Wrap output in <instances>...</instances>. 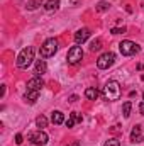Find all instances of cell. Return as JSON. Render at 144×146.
Here are the masks:
<instances>
[{
    "label": "cell",
    "instance_id": "obj_1",
    "mask_svg": "<svg viewBox=\"0 0 144 146\" xmlns=\"http://www.w3.org/2000/svg\"><path fill=\"white\" fill-rule=\"evenodd\" d=\"M104 99L108 100V102H114V100H119L120 99V95H122V90H120V85H119V82H115V80H108L107 83H105V87H104Z\"/></svg>",
    "mask_w": 144,
    "mask_h": 146
},
{
    "label": "cell",
    "instance_id": "obj_2",
    "mask_svg": "<svg viewBox=\"0 0 144 146\" xmlns=\"http://www.w3.org/2000/svg\"><path fill=\"white\" fill-rule=\"evenodd\" d=\"M34 53H36V49L32 48V46H27V48H24L20 53H19V56H17V66L19 68H22V70H26V68H29L31 66V63H32V60H34Z\"/></svg>",
    "mask_w": 144,
    "mask_h": 146
},
{
    "label": "cell",
    "instance_id": "obj_3",
    "mask_svg": "<svg viewBox=\"0 0 144 146\" xmlns=\"http://www.w3.org/2000/svg\"><path fill=\"white\" fill-rule=\"evenodd\" d=\"M56 49H58V41H56L54 37H49V39H46V41L42 42L39 53H41L42 58H49V56H53V54L56 53Z\"/></svg>",
    "mask_w": 144,
    "mask_h": 146
},
{
    "label": "cell",
    "instance_id": "obj_4",
    "mask_svg": "<svg viewBox=\"0 0 144 146\" xmlns=\"http://www.w3.org/2000/svg\"><path fill=\"white\" fill-rule=\"evenodd\" d=\"M119 49H120V54H124V56H132V54H136V53H139L141 51V48H139V44H136L134 41H122L120 44H119Z\"/></svg>",
    "mask_w": 144,
    "mask_h": 146
},
{
    "label": "cell",
    "instance_id": "obj_5",
    "mask_svg": "<svg viewBox=\"0 0 144 146\" xmlns=\"http://www.w3.org/2000/svg\"><path fill=\"white\" fill-rule=\"evenodd\" d=\"M114 61H115V54H114L112 51H107V53L100 54V58L97 60V66H98L100 70H107L108 66L114 65Z\"/></svg>",
    "mask_w": 144,
    "mask_h": 146
},
{
    "label": "cell",
    "instance_id": "obj_6",
    "mask_svg": "<svg viewBox=\"0 0 144 146\" xmlns=\"http://www.w3.org/2000/svg\"><path fill=\"white\" fill-rule=\"evenodd\" d=\"M81 58H83V49H81L80 46H73V48H70L68 56H66V61H68L70 65H78V63L81 61Z\"/></svg>",
    "mask_w": 144,
    "mask_h": 146
},
{
    "label": "cell",
    "instance_id": "obj_7",
    "mask_svg": "<svg viewBox=\"0 0 144 146\" xmlns=\"http://www.w3.org/2000/svg\"><path fill=\"white\" fill-rule=\"evenodd\" d=\"M29 139H31V143H34L36 146H44L48 143V134L42 129H39L36 133H31L29 134Z\"/></svg>",
    "mask_w": 144,
    "mask_h": 146
},
{
    "label": "cell",
    "instance_id": "obj_8",
    "mask_svg": "<svg viewBox=\"0 0 144 146\" xmlns=\"http://www.w3.org/2000/svg\"><path fill=\"white\" fill-rule=\"evenodd\" d=\"M42 87H44V82H42L41 76H34V78H31L27 82V90H36V92H39Z\"/></svg>",
    "mask_w": 144,
    "mask_h": 146
},
{
    "label": "cell",
    "instance_id": "obj_9",
    "mask_svg": "<svg viewBox=\"0 0 144 146\" xmlns=\"http://www.w3.org/2000/svg\"><path fill=\"white\" fill-rule=\"evenodd\" d=\"M90 34H92V33H90L88 29H80V31H76V33H75V42H76V44H83V42L90 37Z\"/></svg>",
    "mask_w": 144,
    "mask_h": 146
},
{
    "label": "cell",
    "instance_id": "obj_10",
    "mask_svg": "<svg viewBox=\"0 0 144 146\" xmlns=\"http://www.w3.org/2000/svg\"><path fill=\"white\" fill-rule=\"evenodd\" d=\"M131 141L132 143H141L143 141V127L139 124L132 127V131H131Z\"/></svg>",
    "mask_w": 144,
    "mask_h": 146
},
{
    "label": "cell",
    "instance_id": "obj_11",
    "mask_svg": "<svg viewBox=\"0 0 144 146\" xmlns=\"http://www.w3.org/2000/svg\"><path fill=\"white\" fill-rule=\"evenodd\" d=\"M37 97H39V92H36V90H27L26 95H24V100L27 104H36Z\"/></svg>",
    "mask_w": 144,
    "mask_h": 146
},
{
    "label": "cell",
    "instance_id": "obj_12",
    "mask_svg": "<svg viewBox=\"0 0 144 146\" xmlns=\"http://www.w3.org/2000/svg\"><path fill=\"white\" fill-rule=\"evenodd\" d=\"M75 122H81V115H80L78 112H71V114H70V117H68V121H66V127H73Z\"/></svg>",
    "mask_w": 144,
    "mask_h": 146
},
{
    "label": "cell",
    "instance_id": "obj_13",
    "mask_svg": "<svg viewBox=\"0 0 144 146\" xmlns=\"http://www.w3.org/2000/svg\"><path fill=\"white\" fill-rule=\"evenodd\" d=\"M46 61L44 60H37L36 61V68H34V73H36V76H41L42 73H46Z\"/></svg>",
    "mask_w": 144,
    "mask_h": 146
},
{
    "label": "cell",
    "instance_id": "obj_14",
    "mask_svg": "<svg viewBox=\"0 0 144 146\" xmlns=\"http://www.w3.org/2000/svg\"><path fill=\"white\" fill-rule=\"evenodd\" d=\"M100 95V92L95 88V87H90V88H87L85 90V97L88 99V100H97V97Z\"/></svg>",
    "mask_w": 144,
    "mask_h": 146
},
{
    "label": "cell",
    "instance_id": "obj_15",
    "mask_svg": "<svg viewBox=\"0 0 144 146\" xmlns=\"http://www.w3.org/2000/svg\"><path fill=\"white\" fill-rule=\"evenodd\" d=\"M51 121H53V124H63L65 122V114L61 110H54L53 115H51Z\"/></svg>",
    "mask_w": 144,
    "mask_h": 146
},
{
    "label": "cell",
    "instance_id": "obj_16",
    "mask_svg": "<svg viewBox=\"0 0 144 146\" xmlns=\"http://www.w3.org/2000/svg\"><path fill=\"white\" fill-rule=\"evenodd\" d=\"M59 2H61V0H48V2L44 3V9H46L48 12H53V10H56V9L59 7Z\"/></svg>",
    "mask_w": 144,
    "mask_h": 146
},
{
    "label": "cell",
    "instance_id": "obj_17",
    "mask_svg": "<svg viewBox=\"0 0 144 146\" xmlns=\"http://www.w3.org/2000/svg\"><path fill=\"white\" fill-rule=\"evenodd\" d=\"M131 109H132L131 100H126V102H124V106H122V114H124V117H126V119L131 115Z\"/></svg>",
    "mask_w": 144,
    "mask_h": 146
},
{
    "label": "cell",
    "instance_id": "obj_18",
    "mask_svg": "<svg viewBox=\"0 0 144 146\" xmlns=\"http://www.w3.org/2000/svg\"><path fill=\"white\" fill-rule=\"evenodd\" d=\"M100 48H102V41L100 39H95V41L90 42V51H98Z\"/></svg>",
    "mask_w": 144,
    "mask_h": 146
},
{
    "label": "cell",
    "instance_id": "obj_19",
    "mask_svg": "<svg viewBox=\"0 0 144 146\" xmlns=\"http://www.w3.org/2000/svg\"><path fill=\"white\" fill-rule=\"evenodd\" d=\"M36 124H37V127H41V129H42V127H46V126H48V119H46L44 115H39V117L36 119Z\"/></svg>",
    "mask_w": 144,
    "mask_h": 146
},
{
    "label": "cell",
    "instance_id": "obj_20",
    "mask_svg": "<svg viewBox=\"0 0 144 146\" xmlns=\"http://www.w3.org/2000/svg\"><path fill=\"white\" fill-rule=\"evenodd\" d=\"M108 7H110V3H108V2H105V0H102V2H98L97 10H98V12H105V10H108Z\"/></svg>",
    "mask_w": 144,
    "mask_h": 146
},
{
    "label": "cell",
    "instance_id": "obj_21",
    "mask_svg": "<svg viewBox=\"0 0 144 146\" xmlns=\"http://www.w3.org/2000/svg\"><path fill=\"white\" fill-rule=\"evenodd\" d=\"M104 146H120V143H119V139H115V138H110L108 141H105V145Z\"/></svg>",
    "mask_w": 144,
    "mask_h": 146
},
{
    "label": "cell",
    "instance_id": "obj_22",
    "mask_svg": "<svg viewBox=\"0 0 144 146\" xmlns=\"http://www.w3.org/2000/svg\"><path fill=\"white\" fill-rule=\"evenodd\" d=\"M39 3H41V0H32V2L27 3V9H29V10H34V9H37Z\"/></svg>",
    "mask_w": 144,
    "mask_h": 146
},
{
    "label": "cell",
    "instance_id": "obj_23",
    "mask_svg": "<svg viewBox=\"0 0 144 146\" xmlns=\"http://www.w3.org/2000/svg\"><path fill=\"white\" fill-rule=\"evenodd\" d=\"M110 33H112V34H124V33H126V27H114Z\"/></svg>",
    "mask_w": 144,
    "mask_h": 146
},
{
    "label": "cell",
    "instance_id": "obj_24",
    "mask_svg": "<svg viewBox=\"0 0 144 146\" xmlns=\"http://www.w3.org/2000/svg\"><path fill=\"white\" fill-rule=\"evenodd\" d=\"M22 139H24L22 134H17V136H15V143H17V145H22Z\"/></svg>",
    "mask_w": 144,
    "mask_h": 146
},
{
    "label": "cell",
    "instance_id": "obj_25",
    "mask_svg": "<svg viewBox=\"0 0 144 146\" xmlns=\"http://www.w3.org/2000/svg\"><path fill=\"white\" fill-rule=\"evenodd\" d=\"M76 100H78V95H71L70 97V102H76Z\"/></svg>",
    "mask_w": 144,
    "mask_h": 146
},
{
    "label": "cell",
    "instance_id": "obj_26",
    "mask_svg": "<svg viewBox=\"0 0 144 146\" xmlns=\"http://www.w3.org/2000/svg\"><path fill=\"white\" fill-rule=\"evenodd\" d=\"M139 112H141V114L144 115V102L141 104V106H139Z\"/></svg>",
    "mask_w": 144,
    "mask_h": 146
},
{
    "label": "cell",
    "instance_id": "obj_27",
    "mask_svg": "<svg viewBox=\"0 0 144 146\" xmlns=\"http://www.w3.org/2000/svg\"><path fill=\"white\" fill-rule=\"evenodd\" d=\"M68 146H80V143H78V141H73V143H70Z\"/></svg>",
    "mask_w": 144,
    "mask_h": 146
},
{
    "label": "cell",
    "instance_id": "obj_28",
    "mask_svg": "<svg viewBox=\"0 0 144 146\" xmlns=\"http://www.w3.org/2000/svg\"><path fill=\"white\" fill-rule=\"evenodd\" d=\"M70 2H71L73 5H76V3H78V2H80V0H70Z\"/></svg>",
    "mask_w": 144,
    "mask_h": 146
},
{
    "label": "cell",
    "instance_id": "obj_29",
    "mask_svg": "<svg viewBox=\"0 0 144 146\" xmlns=\"http://www.w3.org/2000/svg\"><path fill=\"white\" fill-rule=\"evenodd\" d=\"M143 97H144V94H143Z\"/></svg>",
    "mask_w": 144,
    "mask_h": 146
}]
</instances>
